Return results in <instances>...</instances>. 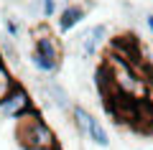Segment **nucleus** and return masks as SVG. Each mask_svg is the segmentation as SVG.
Masks as SVG:
<instances>
[{"mask_svg":"<svg viewBox=\"0 0 153 150\" xmlns=\"http://www.w3.org/2000/svg\"><path fill=\"white\" fill-rule=\"evenodd\" d=\"M16 140L23 150H41V148H56V135L44 122L41 112L31 107L26 115L18 117L16 125Z\"/></svg>","mask_w":153,"mask_h":150,"instance_id":"f257e3e1","label":"nucleus"},{"mask_svg":"<svg viewBox=\"0 0 153 150\" xmlns=\"http://www.w3.org/2000/svg\"><path fill=\"white\" fill-rule=\"evenodd\" d=\"M31 107H33L31 97H28L26 86L18 84V81L10 86V92H8L5 97H0V115L8 117V120H18L21 115H26Z\"/></svg>","mask_w":153,"mask_h":150,"instance_id":"f03ea898","label":"nucleus"},{"mask_svg":"<svg viewBox=\"0 0 153 150\" xmlns=\"http://www.w3.org/2000/svg\"><path fill=\"white\" fill-rule=\"evenodd\" d=\"M38 92H41V97H44V102L51 104V107H56L59 112H71V99H69V92L64 89V84H59L56 79H44L38 81Z\"/></svg>","mask_w":153,"mask_h":150,"instance_id":"7ed1b4c3","label":"nucleus"},{"mask_svg":"<svg viewBox=\"0 0 153 150\" xmlns=\"http://www.w3.org/2000/svg\"><path fill=\"white\" fill-rule=\"evenodd\" d=\"M107 33H110V31H107V26H105V23H97V26L87 28L82 36L76 38V46H79V56H82V59H92V56L100 51V46L107 41Z\"/></svg>","mask_w":153,"mask_h":150,"instance_id":"20e7f679","label":"nucleus"},{"mask_svg":"<svg viewBox=\"0 0 153 150\" xmlns=\"http://www.w3.org/2000/svg\"><path fill=\"white\" fill-rule=\"evenodd\" d=\"M84 16H87V8L84 5H79V3H66L64 10L59 13V33L74 31V28L84 21Z\"/></svg>","mask_w":153,"mask_h":150,"instance_id":"39448f33","label":"nucleus"},{"mask_svg":"<svg viewBox=\"0 0 153 150\" xmlns=\"http://www.w3.org/2000/svg\"><path fill=\"white\" fill-rule=\"evenodd\" d=\"M92 120H94V115L89 112V109H84L82 104H74V107H71V122H74L76 132L82 135V137L89 135V125H92Z\"/></svg>","mask_w":153,"mask_h":150,"instance_id":"423d86ee","label":"nucleus"},{"mask_svg":"<svg viewBox=\"0 0 153 150\" xmlns=\"http://www.w3.org/2000/svg\"><path fill=\"white\" fill-rule=\"evenodd\" d=\"M89 140H92L97 148H110V135H107V130H105V125L100 122L97 117L92 120V125H89V135H87Z\"/></svg>","mask_w":153,"mask_h":150,"instance_id":"0eeeda50","label":"nucleus"},{"mask_svg":"<svg viewBox=\"0 0 153 150\" xmlns=\"http://www.w3.org/2000/svg\"><path fill=\"white\" fill-rule=\"evenodd\" d=\"M0 51H3V56L8 59V64L10 66H18L21 64V56H18V48H16V38L13 36H3L0 38Z\"/></svg>","mask_w":153,"mask_h":150,"instance_id":"6e6552de","label":"nucleus"},{"mask_svg":"<svg viewBox=\"0 0 153 150\" xmlns=\"http://www.w3.org/2000/svg\"><path fill=\"white\" fill-rule=\"evenodd\" d=\"M13 84H16V79L10 76V71H8L5 66H3V61H0V97H5Z\"/></svg>","mask_w":153,"mask_h":150,"instance_id":"1a4fd4ad","label":"nucleus"},{"mask_svg":"<svg viewBox=\"0 0 153 150\" xmlns=\"http://www.w3.org/2000/svg\"><path fill=\"white\" fill-rule=\"evenodd\" d=\"M3 28H5V33H8V36H13V38H21V26H18L16 16L5 13V16H3Z\"/></svg>","mask_w":153,"mask_h":150,"instance_id":"9d476101","label":"nucleus"},{"mask_svg":"<svg viewBox=\"0 0 153 150\" xmlns=\"http://www.w3.org/2000/svg\"><path fill=\"white\" fill-rule=\"evenodd\" d=\"M41 5H44V16L41 18H54V13H56V0H41Z\"/></svg>","mask_w":153,"mask_h":150,"instance_id":"9b49d317","label":"nucleus"},{"mask_svg":"<svg viewBox=\"0 0 153 150\" xmlns=\"http://www.w3.org/2000/svg\"><path fill=\"white\" fill-rule=\"evenodd\" d=\"M146 26H148V31H151V36H153V13L146 16Z\"/></svg>","mask_w":153,"mask_h":150,"instance_id":"f8f14e48","label":"nucleus"},{"mask_svg":"<svg viewBox=\"0 0 153 150\" xmlns=\"http://www.w3.org/2000/svg\"><path fill=\"white\" fill-rule=\"evenodd\" d=\"M41 150H59V145H56V148H41Z\"/></svg>","mask_w":153,"mask_h":150,"instance_id":"ddd939ff","label":"nucleus"},{"mask_svg":"<svg viewBox=\"0 0 153 150\" xmlns=\"http://www.w3.org/2000/svg\"><path fill=\"white\" fill-rule=\"evenodd\" d=\"M10 3H21V0H10Z\"/></svg>","mask_w":153,"mask_h":150,"instance_id":"4468645a","label":"nucleus"}]
</instances>
